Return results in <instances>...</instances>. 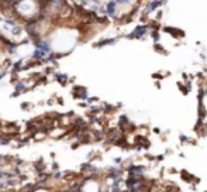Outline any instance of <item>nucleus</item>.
I'll use <instances>...</instances> for the list:
<instances>
[{
    "label": "nucleus",
    "instance_id": "7ed1b4c3",
    "mask_svg": "<svg viewBox=\"0 0 207 192\" xmlns=\"http://www.w3.org/2000/svg\"><path fill=\"white\" fill-rule=\"evenodd\" d=\"M114 8H116V1H110L109 4H107V10H109V13L110 14H114Z\"/></svg>",
    "mask_w": 207,
    "mask_h": 192
},
{
    "label": "nucleus",
    "instance_id": "f03ea898",
    "mask_svg": "<svg viewBox=\"0 0 207 192\" xmlns=\"http://www.w3.org/2000/svg\"><path fill=\"white\" fill-rule=\"evenodd\" d=\"M162 3H163V0H154V1H151V3L148 4V7H147V11H152V10H155L156 7H159Z\"/></svg>",
    "mask_w": 207,
    "mask_h": 192
},
{
    "label": "nucleus",
    "instance_id": "20e7f679",
    "mask_svg": "<svg viewBox=\"0 0 207 192\" xmlns=\"http://www.w3.org/2000/svg\"><path fill=\"white\" fill-rule=\"evenodd\" d=\"M117 1H119V3H127L128 0H117Z\"/></svg>",
    "mask_w": 207,
    "mask_h": 192
},
{
    "label": "nucleus",
    "instance_id": "f257e3e1",
    "mask_svg": "<svg viewBox=\"0 0 207 192\" xmlns=\"http://www.w3.org/2000/svg\"><path fill=\"white\" fill-rule=\"evenodd\" d=\"M147 31H148V27H145V25H138L135 28V31L133 32L130 37H137V38H141L142 35H145L147 34Z\"/></svg>",
    "mask_w": 207,
    "mask_h": 192
}]
</instances>
